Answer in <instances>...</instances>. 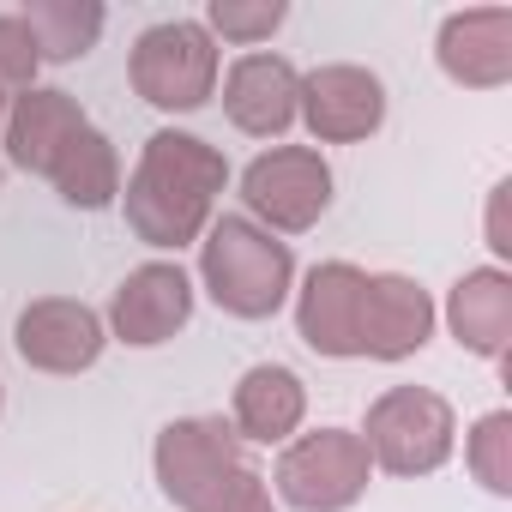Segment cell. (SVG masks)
Returning a JSON list of instances; mask_svg holds the SVG:
<instances>
[{
    "label": "cell",
    "mask_w": 512,
    "mask_h": 512,
    "mask_svg": "<svg viewBox=\"0 0 512 512\" xmlns=\"http://www.w3.org/2000/svg\"><path fill=\"white\" fill-rule=\"evenodd\" d=\"M368 470H374V458H368L362 434L320 428V434H302L296 446H284V458H278V494L296 512H344V506L362 500Z\"/></svg>",
    "instance_id": "5"
},
{
    "label": "cell",
    "mask_w": 512,
    "mask_h": 512,
    "mask_svg": "<svg viewBox=\"0 0 512 512\" xmlns=\"http://www.w3.org/2000/svg\"><path fill=\"white\" fill-rule=\"evenodd\" d=\"M229 181V163L193 133H151L127 181V223L151 247H187Z\"/></svg>",
    "instance_id": "1"
},
{
    "label": "cell",
    "mask_w": 512,
    "mask_h": 512,
    "mask_svg": "<svg viewBox=\"0 0 512 512\" xmlns=\"http://www.w3.org/2000/svg\"><path fill=\"white\" fill-rule=\"evenodd\" d=\"M362 284H368V272H356L344 260L308 272L302 302H296V332H302L308 350L362 356Z\"/></svg>",
    "instance_id": "11"
},
{
    "label": "cell",
    "mask_w": 512,
    "mask_h": 512,
    "mask_svg": "<svg viewBox=\"0 0 512 512\" xmlns=\"http://www.w3.org/2000/svg\"><path fill=\"white\" fill-rule=\"evenodd\" d=\"M362 446L392 476H428V470H440L452 458V410H446L440 392L392 386L386 398H374Z\"/></svg>",
    "instance_id": "3"
},
{
    "label": "cell",
    "mask_w": 512,
    "mask_h": 512,
    "mask_svg": "<svg viewBox=\"0 0 512 512\" xmlns=\"http://www.w3.org/2000/svg\"><path fill=\"white\" fill-rule=\"evenodd\" d=\"M0 127H7V97H0Z\"/></svg>",
    "instance_id": "25"
},
{
    "label": "cell",
    "mask_w": 512,
    "mask_h": 512,
    "mask_svg": "<svg viewBox=\"0 0 512 512\" xmlns=\"http://www.w3.org/2000/svg\"><path fill=\"white\" fill-rule=\"evenodd\" d=\"M440 67L446 79L470 91H494L512 79V13L482 7V13H452L440 25Z\"/></svg>",
    "instance_id": "14"
},
{
    "label": "cell",
    "mask_w": 512,
    "mask_h": 512,
    "mask_svg": "<svg viewBox=\"0 0 512 512\" xmlns=\"http://www.w3.org/2000/svg\"><path fill=\"white\" fill-rule=\"evenodd\" d=\"M428 332H434V302L422 284L398 272H380L362 284V356L404 362L428 344Z\"/></svg>",
    "instance_id": "12"
},
{
    "label": "cell",
    "mask_w": 512,
    "mask_h": 512,
    "mask_svg": "<svg viewBox=\"0 0 512 512\" xmlns=\"http://www.w3.org/2000/svg\"><path fill=\"white\" fill-rule=\"evenodd\" d=\"M296 97L302 79L284 55H241L223 79V115L253 139H278L296 121Z\"/></svg>",
    "instance_id": "13"
},
{
    "label": "cell",
    "mask_w": 512,
    "mask_h": 512,
    "mask_svg": "<svg viewBox=\"0 0 512 512\" xmlns=\"http://www.w3.org/2000/svg\"><path fill=\"white\" fill-rule=\"evenodd\" d=\"M49 181H55V193H61L67 205L103 211V205L121 193V157H115V145H109L97 127H85V133L61 151V163L49 169Z\"/></svg>",
    "instance_id": "18"
},
{
    "label": "cell",
    "mask_w": 512,
    "mask_h": 512,
    "mask_svg": "<svg viewBox=\"0 0 512 512\" xmlns=\"http://www.w3.org/2000/svg\"><path fill=\"white\" fill-rule=\"evenodd\" d=\"M241 199H247V211L260 217L266 229L296 235V229H314L320 211L332 205V169L308 145H278V151H266V157L247 163Z\"/></svg>",
    "instance_id": "6"
},
{
    "label": "cell",
    "mask_w": 512,
    "mask_h": 512,
    "mask_svg": "<svg viewBox=\"0 0 512 512\" xmlns=\"http://www.w3.org/2000/svg\"><path fill=\"white\" fill-rule=\"evenodd\" d=\"M211 31H223L229 43H260V37H272L278 25H284V0H211Z\"/></svg>",
    "instance_id": "22"
},
{
    "label": "cell",
    "mask_w": 512,
    "mask_h": 512,
    "mask_svg": "<svg viewBox=\"0 0 512 512\" xmlns=\"http://www.w3.org/2000/svg\"><path fill=\"white\" fill-rule=\"evenodd\" d=\"M446 320H452V338L464 350L506 362V344H512V278L506 272H470V278H458V290L446 302Z\"/></svg>",
    "instance_id": "17"
},
{
    "label": "cell",
    "mask_w": 512,
    "mask_h": 512,
    "mask_svg": "<svg viewBox=\"0 0 512 512\" xmlns=\"http://www.w3.org/2000/svg\"><path fill=\"white\" fill-rule=\"evenodd\" d=\"M199 278L211 290V302L235 320H272L290 296L296 260L290 247L260 229L253 217H217L211 235L199 241Z\"/></svg>",
    "instance_id": "2"
},
{
    "label": "cell",
    "mask_w": 512,
    "mask_h": 512,
    "mask_svg": "<svg viewBox=\"0 0 512 512\" xmlns=\"http://www.w3.org/2000/svg\"><path fill=\"white\" fill-rule=\"evenodd\" d=\"M506 193H512V187H494V211H488V235H494L500 253L512 247V241H506Z\"/></svg>",
    "instance_id": "24"
},
{
    "label": "cell",
    "mask_w": 512,
    "mask_h": 512,
    "mask_svg": "<svg viewBox=\"0 0 512 512\" xmlns=\"http://www.w3.org/2000/svg\"><path fill=\"white\" fill-rule=\"evenodd\" d=\"M470 470H476V482L488 494H512V416L506 410H494V416L476 422V434H470Z\"/></svg>",
    "instance_id": "20"
},
{
    "label": "cell",
    "mask_w": 512,
    "mask_h": 512,
    "mask_svg": "<svg viewBox=\"0 0 512 512\" xmlns=\"http://www.w3.org/2000/svg\"><path fill=\"white\" fill-rule=\"evenodd\" d=\"M43 55H37V37L31 25L13 13V19H0V97H25L31 79H37Z\"/></svg>",
    "instance_id": "21"
},
{
    "label": "cell",
    "mask_w": 512,
    "mask_h": 512,
    "mask_svg": "<svg viewBox=\"0 0 512 512\" xmlns=\"http://www.w3.org/2000/svg\"><path fill=\"white\" fill-rule=\"evenodd\" d=\"M187 314H193V284H187L181 266H163V260L127 272L121 290L109 296V326H115V338H121V344H139V350L169 344V338L187 326Z\"/></svg>",
    "instance_id": "9"
},
{
    "label": "cell",
    "mask_w": 512,
    "mask_h": 512,
    "mask_svg": "<svg viewBox=\"0 0 512 512\" xmlns=\"http://www.w3.org/2000/svg\"><path fill=\"white\" fill-rule=\"evenodd\" d=\"M302 410H308V392L290 368L266 362V368H247L241 386H235V440H260V446H278L302 428Z\"/></svg>",
    "instance_id": "16"
},
{
    "label": "cell",
    "mask_w": 512,
    "mask_h": 512,
    "mask_svg": "<svg viewBox=\"0 0 512 512\" xmlns=\"http://www.w3.org/2000/svg\"><path fill=\"white\" fill-rule=\"evenodd\" d=\"M199 512H272L266 476L241 464V470H235V476H229V482H223V488H217V494H211V500L199 506Z\"/></svg>",
    "instance_id": "23"
},
{
    "label": "cell",
    "mask_w": 512,
    "mask_h": 512,
    "mask_svg": "<svg viewBox=\"0 0 512 512\" xmlns=\"http://www.w3.org/2000/svg\"><path fill=\"white\" fill-rule=\"evenodd\" d=\"M133 91L151 103V109H199L217 85V49H211V31L193 25V19H169V25H151L139 43H133Z\"/></svg>",
    "instance_id": "4"
},
{
    "label": "cell",
    "mask_w": 512,
    "mask_h": 512,
    "mask_svg": "<svg viewBox=\"0 0 512 512\" xmlns=\"http://www.w3.org/2000/svg\"><path fill=\"white\" fill-rule=\"evenodd\" d=\"M296 115L308 121L314 139L350 145V139H368V133L386 121V91H380V79L362 73V67H320V73L302 79Z\"/></svg>",
    "instance_id": "8"
},
{
    "label": "cell",
    "mask_w": 512,
    "mask_h": 512,
    "mask_svg": "<svg viewBox=\"0 0 512 512\" xmlns=\"http://www.w3.org/2000/svg\"><path fill=\"white\" fill-rule=\"evenodd\" d=\"M13 344L31 368L43 374H79L103 356V320L85 308V302H67V296H49V302H31L13 326Z\"/></svg>",
    "instance_id": "10"
},
{
    "label": "cell",
    "mask_w": 512,
    "mask_h": 512,
    "mask_svg": "<svg viewBox=\"0 0 512 512\" xmlns=\"http://www.w3.org/2000/svg\"><path fill=\"white\" fill-rule=\"evenodd\" d=\"M235 470H241V440L223 416H187L157 434V482L187 512H199Z\"/></svg>",
    "instance_id": "7"
},
{
    "label": "cell",
    "mask_w": 512,
    "mask_h": 512,
    "mask_svg": "<svg viewBox=\"0 0 512 512\" xmlns=\"http://www.w3.org/2000/svg\"><path fill=\"white\" fill-rule=\"evenodd\" d=\"M91 121H85V109L67 97V91H25L19 103H13V115H7V157L19 163V169H31V175H49L55 163H61V151L85 133Z\"/></svg>",
    "instance_id": "15"
},
{
    "label": "cell",
    "mask_w": 512,
    "mask_h": 512,
    "mask_svg": "<svg viewBox=\"0 0 512 512\" xmlns=\"http://www.w3.org/2000/svg\"><path fill=\"white\" fill-rule=\"evenodd\" d=\"M19 19L31 25L43 61H79L103 37V7H91V0H31Z\"/></svg>",
    "instance_id": "19"
}]
</instances>
